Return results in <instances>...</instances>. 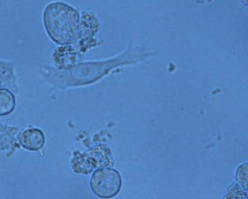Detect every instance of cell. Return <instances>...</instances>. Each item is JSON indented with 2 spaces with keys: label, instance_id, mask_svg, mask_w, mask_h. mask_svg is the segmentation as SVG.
Instances as JSON below:
<instances>
[{
  "label": "cell",
  "instance_id": "4",
  "mask_svg": "<svg viewBox=\"0 0 248 199\" xmlns=\"http://www.w3.org/2000/svg\"><path fill=\"white\" fill-rule=\"evenodd\" d=\"M16 106L14 95L6 89H0V116H6L13 112Z\"/></svg>",
  "mask_w": 248,
  "mask_h": 199
},
{
  "label": "cell",
  "instance_id": "2",
  "mask_svg": "<svg viewBox=\"0 0 248 199\" xmlns=\"http://www.w3.org/2000/svg\"><path fill=\"white\" fill-rule=\"evenodd\" d=\"M91 188L97 197L112 198L120 192L122 186L121 175L118 171L105 168L96 170L90 182Z\"/></svg>",
  "mask_w": 248,
  "mask_h": 199
},
{
  "label": "cell",
  "instance_id": "1",
  "mask_svg": "<svg viewBox=\"0 0 248 199\" xmlns=\"http://www.w3.org/2000/svg\"><path fill=\"white\" fill-rule=\"evenodd\" d=\"M43 20L48 35L58 45H70L77 39L79 15L68 4L61 2L49 4L44 11Z\"/></svg>",
  "mask_w": 248,
  "mask_h": 199
},
{
  "label": "cell",
  "instance_id": "3",
  "mask_svg": "<svg viewBox=\"0 0 248 199\" xmlns=\"http://www.w3.org/2000/svg\"><path fill=\"white\" fill-rule=\"evenodd\" d=\"M45 136L42 131L31 129L24 131L19 142L23 148L29 150L37 151L45 144Z\"/></svg>",
  "mask_w": 248,
  "mask_h": 199
}]
</instances>
